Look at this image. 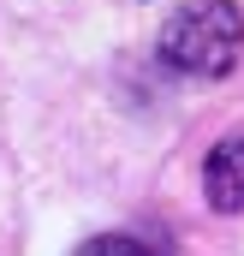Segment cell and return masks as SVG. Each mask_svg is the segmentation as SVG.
<instances>
[{
	"mask_svg": "<svg viewBox=\"0 0 244 256\" xmlns=\"http://www.w3.org/2000/svg\"><path fill=\"white\" fill-rule=\"evenodd\" d=\"M244 48V18L232 0H196L161 30V60L184 78H226Z\"/></svg>",
	"mask_w": 244,
	"mask_h": 256,
	"instance_id": "cell-1",
	"label": "cell"
},
{
	"mask_svg": "<svg viewBox=\"0 0 244 256\" xmlns=\"http://www.w3.org/2000/svg\"><path fill=\"white\" fill-rule=\"evenodd\" d=\"M202 191H208V208H220V214H238L244 208V137H226V143L208 149Z\"/></svg>",
	"mask_w": 244,
	"mask_h": 256,
	"instance_id": "cell-2",
	"label": "cell"
},
{
	"mask_svg": "<svg viewBox=\"0 0 244 256\" xmlns=\"http://www.w3.org/2000/svg\"><path fill=\"white\" fill-rule=\"evenodd\" d=\"M72 256H161L149 238H131V232H102V238H84Z\"/></svg>",
	"mask_w": 244,
	"mask_h": 256,
	"instance_id": "cell-3",
	"label": "cell"
}]
</instances>
